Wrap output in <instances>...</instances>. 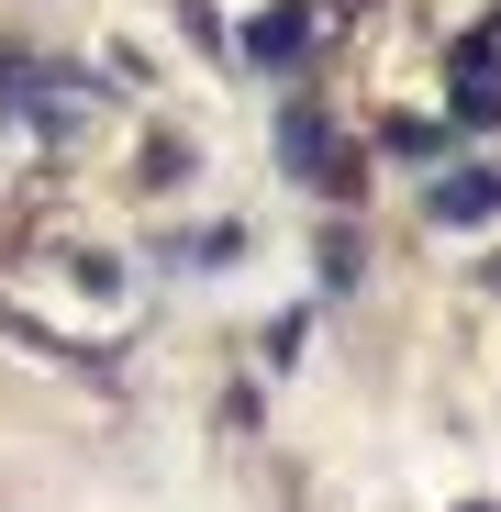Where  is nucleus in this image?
I'll use <instances>...</instances> for the list:
<instances>
[{
	"mask_svg": "<svg viewBox=\"0 0 501 512\" xmlns=\"http://www.w3.org/2000/svg\"><path fill=\"white\" fill-rule=\"evenodd\" d=\"M290 167H301V179H323V134H312V112H290Z\"/></svg>",
	"mask_w": 501,
	"mask_h": 512,
	"instance_id": "obj_2",
	"label": "nucleus"
},
{
	"mask_svg": "<svg viewBox=\"0 0 501 512\" xmlns=\"http://www.w3.org/2000/svg\"><path fill=\"white\" fill-rule=\"evenodd\" d=\"M257 56H301V12H268L257 23Z\"/></svg>",
	"mask_w": 501,
	"mask_h": 512,
	"instance_id": "obj_3",
	"label": "nucleus"
},
{
	"mask_svg": "<svg viewBox=\"0 0 501 512\" xmlns=\"http://www.w3.org/2000/svg\"><path fill=\"white\" fill-rule=\"evenodd\" d=\"M501 212V179H446L435 190V223H490Z\"/></svg>",
	"mask_w": 501,
	"mask_h": 512,
	"instance_id": "obj_1",
	"label": "nucleus"
}]
</instances>
